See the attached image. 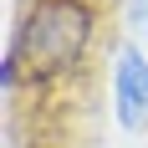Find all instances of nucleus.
Returning a JSON list of instances; mask_svg holds the SVG:
<instances>
[{
	"label": "nucleus",
	"instance_id": "1",
	"mask_svg": "<svg viewBox=\"0 0 148 148\" xmlns=\"http://www.w3.org/2000/svg\"><path fill=\"white\" fill-rule=\"evenodd\" d=\"M92 41V10L82 0H41L15 36V56L31 82H56L82 61Z\"/></svg>",
	"mask_w": 148,
	"mask_h": 148
},
{
	"label": "nucleus",
	"instance_id": "2",
	"mask_svg": "<svg viewBox=\"0 0 148 148\" xmlns=\"http://www.w3.org/2000/svg\"><path fill=\"white\" fill-rule=\"evenodd\" d=\"M118 118H123V128L148 123V56L138 46L118 51Z\"/></svg>",
	"mask_w": 148,
	"mask_h": 148
},
{
	"label": "nucleus",
	"instance_id": "3",
	"mask_svg": "<svg viewBox=\"0 0 148 148\" xmlns=\"http://www.w3.org/2000/svg\"><path fill=\"white\" fill-rule=\"evenodd\" d=\"M133 21H138V26H148V0H133Z\"/></svg>",
	"mask_w": 148,
	"mask_h": 148
}]
</instances>
